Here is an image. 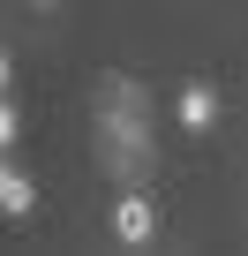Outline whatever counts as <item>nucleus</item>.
<instances>
[{"label": "nucleus", "mask_w": 248, "mask_h": 256, "mask_svg": "<svg viewBox=\"0 0 248 256\" xmlns=\"http://www.w3.org/2000/svg\"><path fill=\"white\" fill-rule=\"evenodd\" d=\"M113 234H120V241H151V234H158V204H151L143 188H128V196L113 204Z\"/></svg>", "instance_id": "nucleus-1"}, {"label": "nucleus", "mask_w": 248, "mask_h": 256, "mask_svg": "<svg viewBox=\"0 0 248 256\" xmlns=\"http://www.w3.org/2000/svg\"><path fill=\"white\" fill-rule=\"evenodd\" d=\"M173 113H181V128H211V120H218V90H211V83H181Z\"/></svg>", "instance_id": "nucleus-2"}, {"label": "nucleus", "mask_w": 248, "mask_h": 256, "mask_svg": "<svg viewBox=\"0 0 248 256\" xmlns=\"http://www.w3.org/2000/svg\"><path fill=\"white\" fill-rule=\"evenodd\" d=\"M0 211H8V218H23V211H38V188L8 166V158H0Z\"/></svg>", "instance_id": "nucleus-3"}, {"label": "nucleus", "mask_w": 248, "mask_h": 256, "mask_svg": "<svg viewBox=\"0 0 248 256\" xmlns=\"http://www.w3.org/2000/svg\"><path fill=\"white\" fill-rule=\"evenodd\" d=\"M15 136H23V113H15V106H8V98H0V151H8V144H15Z\"/></svg>", "instance_id": "nucleus-4"}, {"label": "nucleus", "mask_w": 248, "mask_h": 256, "mask_svg": "<svg viewBox=\"0 0 248 256\" xmlns=\"http://www.w3.org/2000/svg\"><path fill=\"white\" fill-rule=\"evenodd\" d=\"M8 83H15V60H8V53H0V98H8Z\"/></svg>", "instance_id": "nucleus-5"}]
</instances>
